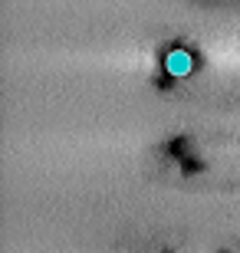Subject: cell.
I'll use <instances>...</instances> for the list:
<instances>
[{"label":"cell","mask_w":240,"mask_h":253,"mask_svg":"<svg viewBox=\"0 0 240 253\" xmlns=\"http://www.w3.org/2000/svg\"><path fill=\"white\" fill-rule=\"evenodd\" d=\"M188 69V59L181 63V56H171V73H185Z\"/></svg>","instance_id":"obj_1"}]
</instances>
